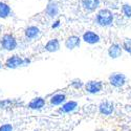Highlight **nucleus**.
<instances>
[{
  "label": "nucleus",
  "mask_w": 131,
  "mask_h": 131,
  "mask_svg": "<svg viewBox=\"0 0 131 131\" xmlns=\"http://www.w3.org/2000/svg\"><path fill=\"white\" fill-rule=\"evenodd\" d=\"M30 63V59L28 58H22L18 54H13L12 57L7 58L5 61V67L9 69H17L19 67L26 66Z\"/></svg>",
  "instance_id": "1"
},
{
  "label": "nucleus",
  "mask_w": 131,
  "mask_h": 131,
  "mask_svg": "<svg viewBox=\"0 0 131 131\" xmlns=\"http://www.w3.org/2000/svg\"><path fill=\"white\" fill-rule=\"evenodd\" d=\"M0 45H1L2 49L7 50V51H12V50L17 48L18 43H17L16 38L13 35L5 34L1 37V39H0Z\"/></svg>",
  "instance_id": "2"
},
{
  "label": "nucleus",
  "mask_w": 131,
  "mask_h": 131,
  "mask_svg": "<svg viewBox=\"0 0 131 131\" xmlns=\"http://www.w3.org/2000/svg\"><path fill=\"white\" fill-rule=\"evenodd\" d=\"M113 21V15L109 9H101L96 15V22L101 26H109Z\"/></svg>",
  "instance_id": "3"
},
{
  "label": "nucleus",
  "mask_w": 131,
  "mask_h": 131,
  "mask_svg": "<svg viewBox=\"0 0 131 131\" xmlns=\"http://www.w3.org/2000/svg\"><path fill=\"white\" fill-rule=\"evenodd\" d=\"M108 81L111 86L115 87V88H121L127 83V77L126 74L122 72H113L109 75Z\"/></svg>",
  "instance_id": "4"
},
{
  "label": "nucleus",
  "mask_w": 131,
  "mask_h": 131,
  "mask_svg": "<svg viewBox=\"0 0 131 131\" xmlns=\"http://www.w3.org/2000/svg\"><path fill=\"white\" fill-rule=\"evenodd\" d=\"M85 91L90 94H97L103 90V82L102 81H95L90 80L86 84H84Z\"/></svg>",
  "instance_id": "5"
},
{
  "label": "nucleus",
  "mask_w": 131,
  "mask_h": 131,
  "mask_svg": "<svg viewBox=\"0 0 131 131\" xmlns=\"http://www.w3.org/2000/svg\"><path fill=\"white\" fill-rule=\"evenodd\" d=\"M99 112L102 115H111L114 112V104L110 101H103L99 105Z\"/></svg>",
  "instance_id": "6"
},
{
  "label": "nucleus",
  "mask_w": 131,
  "mask_h": 131,
  "mask_svg": "<svg viewBox=\"0 0 131 131\" xmlns=\"http://www.w3.org/2000/svg\"><path fill=\"white\" fill-rule=\"evenodd\" d=\"M45 99L42 96H36L30 102L27 104V108L31 109V110H41L43 107H45Z\"/></svg>",
  "instance_id": "7"
},
{
  "label": "nucleus",
  "mask_w": 131,
  "mask_h": 131,
  "mask_svg": "<svg viewBox=\"0 0 131 131\" xmlns=\"http://www.w3.org/2000/svg\"><path fill=\"white\" fill-rule=\"evenodd\" d=\"M122 52H123V47L119 44H117V43H113L108 48V54L111 59L119 58L122 56Z\"/></svg>",
  "instance_id": "8"
},
{
  "label": "nucleus",
  "mask_w": 131,
  "mask_h": 131,
  "mask_svg": "<svg viewBox=\"0 0 131 131\" xmlns=\"http://www.w3.org/2000/svg\"><path fill=\"white\" fill-rule=\"evenodd\" d=\"M78 108V103L75 101H65L62 104V107L59 109V112L60 113H70L72 111H74L75 109Z\"/></svg>",
  "instance_id": "9"
},
{
  "label": "nucleus",
  "mask_w": 131,
  "mask_h": 131,
  "mask_svg": "<svg viewBox=\"0 0 131 131\" xmlns=\"http://www.w3.org/2000/svg\"><path fill=\"white\" fill-rule=\"evenodd\" d=\"M83 40L84 42L88 43V44H96V43L100 42V36L95 34L94 31L87 30L83 35Z\"/></svg>",
  "instance_id": "10"
},
{
  "label": "nucleus",
  "mask_w": 131,
  "mask_h": 131,
  "mask_svg": "<svg viewBox=\"0 0 131 131\" xmlns=\"http://www.w3.org/2000/svg\"><path fill=\"white\" fill-rule=\"evenodd\" d=\"M80 43H81V39L80 37L78 36H69L66 41H65V46H66L67 49H74V48H77L78 46H80Z\"/></svg>",
  "instance_id": "11"
},
{
  "label": "nucleus",
  "mask_w": 131,
  "mask_h": 131,
  "mask_svg": "<svg viewBox=\"0 0 131 131\" xmlns=\"http://www.w3.org/2000/svg\"><path fill=\"white\" fill-rule=\"evenodd\" d=\"M20 105L19 101L16 99H3L0 100V109H10L18 107Z\"/></svg>",
  "instance_id": "12"
},
{
  "label": "nucleus",
  "mask_w": 131,
  "mask_h": 131,
  "mask_svg": "<svg viewBox=\"0 0 131 131\" xmlns=\"http://www.w3.org/2000/svg\"><path fill=\"white\" fill-rule=\"evenodd\" d=\"M44 48L48 52H56L60 49V42L58 39H50L45 44Z\"/></svg>",
  "instance_id": "13"
},
{
  "label": "nucleus",
  "mask_w": 131,
  "mask_h": 131,
  "mask_svg": "<svg viewBox=\"0 0 131 131\" xmlns=\"http://www.w3.org/2000/svg\"><path fill=\"white\" fill-rule=\"evenodd\" d=\"M66 101V94L65 93H56L50 97V105L52 106H60Z\"/></svg>",
  "instance_id": "14"
},
{
  "label": "nucleus",
  "mask_w": 131,
  "mask_h": 131,
  "mask_svg": "<svg viewBox=\"0 0 131 131\" xmlns=\"http://www.w3.org/2000/svg\"><path fill=\"white\" fill-rule=\"evenodd\" d=\"M39 32H40V29L37 27V26H34V25H31V26H28L25 31H24V35L26 37V39L28 40H32V39H36L39 35Z\"/></svg>",
  "instance_id": "15"
},
{
  "label": "nucleus",
  "mask_w": 131,
  "mask_h": 131,
  "mask_svg": "<svg viewBox=\"0 0 131 131\" xmlns=\"http://www.w3.org/2000/svg\"><path fill=\"white\" fill-rule=\"evenodd\" d=\"M99 3H100V0H83L82 1L84 8L89 10V12L94 10L97 6H99Z\"/></svg>",
  "instance_id": "16"
},
{
  "label": "nucleus",
  "mask_w": 131,
  "mask_h": 131,
  "mask_svg": "<svg viewBox=\"0 0 131 131\" xmlns=\"http://www.w3.org/2000/svg\"><path fill=\"white\" fill-rule=\"evenodd\" d=\"M10 14V7L3 2H0V18H6Z\"/></svg>",
  "instance_id": "17"
},
{
  "label": "nucleus",
  "mask_w": 131,
  "mask_h": 131,
  "mask_svg": "<svg viewBox=\"0 0 131 131\" xmlns=\"http://www.w3.org/2000/svg\"><path fill=\"white\" fill-rule=\"evenodd\" d=\"M70 86L74 89H81V88L84 87V83H83V81L81 79L77 78V79H72L70 81Z\"/></svg>",
  "instance_id": "18"
},
{
  "label": "nucleus",
  "mask_w": 131,
  "mask_h": 131,
  "mask_svg": "<svg viewBox=\"0 0 131 131\" xmlns=\"http://www.w3.org/2000/svg\"><path fill=\"white\" fill-rule=\"evenodd\" d=\"M122 47H123L124 50H126L127 52H129L131 54V39H126L123 43Z\"/></svg>",
  "instance_id": "19"
},
{
  "label": "nucleus",
  "mask_w": 131,
  "mask_h": 131,
  "mask_svg": "<svg viewBox=\"0 0 131 131\" xmlns=\"http://www.w3.org/2000/svg\"><path fill=\"white\" fill-rule=\"evenodd\" d=\"M122 9H123V13L125 14L126 17H128V18L131 17V6L129 4H124Z\"/></svg>",
  "instance_id": "20"
},
{
  "label": "nucleus",
  "mask_w": 131,
  "mask_h": 131,
  "mask_svg": "<svg viewBox=\"0 0 131 131\" xmlns=\"http://www.w3.org/2000/svg\"><path fill=\"white\" fill-rule=\"evenodd\" d=\"M0 131H14V127L12 124L5 123V124L0 126Z\"/></svg>",
  "instance_id": "21"
},
{
  "label": "nucleus",
  "mask_w": 131,
  "mask_h": 131,
  "mask_svg": "<svg viewBox=\"0 0 131 131\" xmlns=\"http://www.w3.org/2000/svg\"><path fill=\"white\" fill-rule=\"evenodd\" d=\"M57 12H58L57 6H51V5H50V6H48V8H47V13H48V15L51 16V17L56 16Z\"/></svg>",
  "instance_id": "22"
},
{
  "label": "nucleus",
  "mask_w": 131,
  "mask_h": 131,
  "mask_svg": "<svg viewBox=\"0 0 131 131\" xmlns=\"http://www.w3.org/2000/svg\"><path fill=\"white\" fill-rule=\"evenodd\" d=\"M59 25H60V21H56L54 24H52V28H57Z\"/></svg>",
  "instance_id": "23"
},
{
  "label": "nucleus",
  "mask_w": 131,
  "mask_h": 131,
  "mask_svg": "<svg viewBox=\"0 0 131 131\" xmlns=\"http://www.w3.org/2000/svg\"><path fill=\"white\" fill-rule=\"evenodd\" d=\"M1 68H2V64H1V63H0V69H1Z\"/></svg>",
  "instance_id": "24"
}]
</instances>
